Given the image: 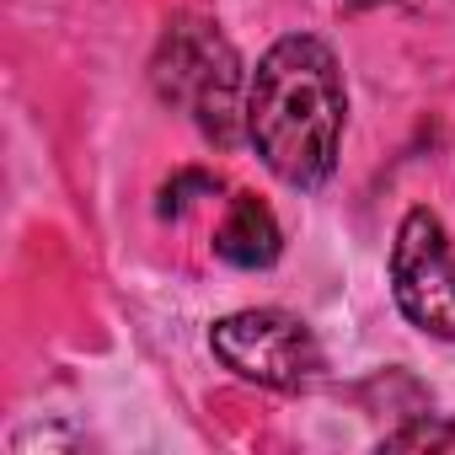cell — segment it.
<instances>
[{
    "mask_svg": "<svg viewBox=\"0 0 455 455\" xmlns=\"http://www.w3.org/2000/svg\"><path fill=\"white\" fill-rule=\"evenodd\" d=\"M209 348L225 370H236L242 380L274 386V391H300L322 375V348L311 327L290 311H236L214 322Z\"/></svg>",
    "mask_w": 455,
    "mask_h": 455,
    "instance_id": "cell-3",
    "label": "cell"
},
{
    "mask_svg": "<svg viewBox=\"0 0 455 455\" xmlns=\"http://www.w3.org/2000/svg\"><path fill=\"white\" fill-rule=\"evenodd\" d=\"M220 182L214 177H204V172H182L177 182H166V198H161V214H177V209H188L193 198L188 193H214Z\"/></svg>",
    "mask_w": 455,
    "mask_h": 455,
    "instance_id": "cell-7",
    "label": "cell"
},
{
    "mask_svg": "<svg viewBox=\"0 0 455 455\" xmlns=\"http://www.w3.org/2000/svg\"><path fill=\"white\" fill-rule=\"evenodd\" d=\"M214 252L231 268H268L284 252L274 209L263 198H252V193H236L231 209H225V220H220V231H214Z\"/></svg>",
    "mask_w": 455,
    "mask_h": 455,
    "instance_id": "cell-5",
    "label": "cell"
},
{
    "mask_svg": "<svg viewBox=\"0 0 455 455\" xmlns=\"http://www.w3.org/2000/svg\"><path fill=\"white\" fill-rule=\"evenodd\" d=\"M391 450H434V444H450L455 450V423H407V428H396L391 439H386Z\"/></svg>",
    "mask_w": 455,
    "mask_h": 455,
    "instance_id": "cell-6",
    "label": "cell"
},
{
    "mask_svg": "<svg viewBox=\"0 0 455 455\" xmlns=\"http://www.w3.org/2000/svg\"><path fill=\"white\" fill-rule=\"evenodd\" d=\"M156 92L177 108L193 113L198 134L214 145H236L247 129V97H242V60L209 22L198 17H177L161 33L156 49Z\"/></svg>",
    "mask_w": 455,
    "mask_h": 455,
    "instance_id": "cell-2",
    "label": "cell"
},
{
    "mask_svg": "<svg viewBox=\"0 0 455 455\" xmlns=\"http://www.w3.org/2000/svg\"><path fill=\"white\" fill-rule=\"evenodd\" d=\"M343 70L322 38H279L247 86V140L263 166L290 188H322L343 140Z\"/></svg>",
    "mask_w": 455,
    "mask_h": 455,
    "instance_id": "cell-1",
    "label": "cell"
},
{
    "mask_svg": "<svg viewBox=\"0 0 455 455\" xmlns=\"http://www.w3.org/2000/svg\"><path fill=\"white\" fill-rule=\"evenodd\" d=\"M391 295L418 332L455 343V252L434 209H407L396 225Z\"/></svg>",
    "mask_w": 455,
    "mask_h": 455,
    "instance_id": "cell-4",
    "label": "cell"
}]
</instances>
